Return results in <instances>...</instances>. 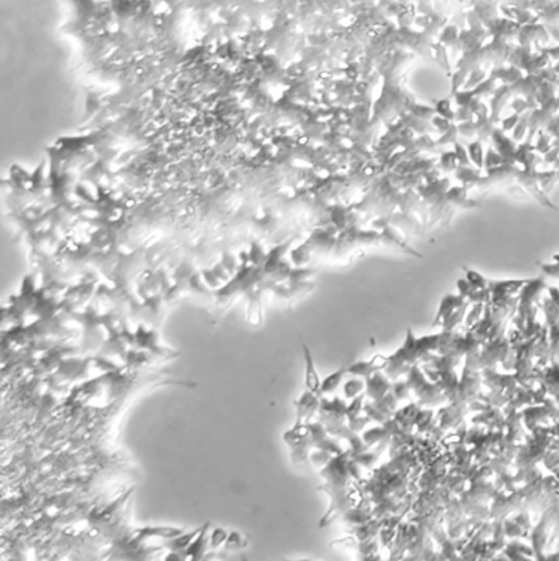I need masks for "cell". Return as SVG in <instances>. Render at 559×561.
I'll list each match as a JSON object with an SVG mask.
<instances>
[{
    "mask_svg": "<svg viewBox=\"0 0 559 561\" xmlns=\"http://www.w3.org/2000/svg\"><path fill=\"white\" fill-rule=\"evenodd\" d=\"M391 388H392V384L389 382V378L382 372H377L371 378L365 379L367 397L371 399V402H376L385 397L388 392H391Z\"/></svg>",
    "mask_w": 559,
    "mask_h": 561,
    "instance_id": "obj_1",
    "label": "cell"
},
{
    "mask_svg": "<svg viewBox=\"0 0 559 561\" xmlns=\"http://www.w3.org/2000/svg\"><path fill=\"white\" fill-rule=\"evenodd\" d=\"M347 373V367H343V369H339L336 372H333L331 375H328L322 382H321V390H319V395H325V394H331L334 391L339 388V385L341 384L344 375Z\"/></svg>",
    "mask_w": 559,
    "mask_h": 561,
    "instance_id": "obj_5",
    "label": "cell"
},
{
    "mask_svg": "<svg viewBox=\"0 0 559 561\" xmlns=\"http://www.w3.org/2000/svg\"><path fill=\"white\" fill-rule=\"evenodd\" d=\"M349 422H347V427L354 432V433H360V432H363V430H365V427L370 424V418L367 416V415H360V416H357V418H352V419H347Z\"/></svg>",
    "mask_w": 559,
    "mask_h": 561,
    "instance_id": "obj_11",
    "label": "cell"
},
{
    "mask_svg": "<svg viewBox=\"0 0 559 561\" xmlns=\"http://www.w3.org/2000/svg\"><path fill=\"white\" fill-rule=\"evenodd\" d=\"M467 281L477 290H485V285H486V279H483L479 273L476 272H471V270H467Z\"/></svg>",
    "mask_w": 559,
    "mask_h": 561,
    "instance_id": "obj_12",
    "label": "cell"
},
{
    "mask_svg": "<svg viewBox=\"0 0 559 561\" xmlns=\"http://www.w3.org/2000/svg\"><path fill=\"white\" fill-rule=\"evenodd\" d=\"M363 411H364V395H358L357 399L351 400V403L347 405V409H346V418H347V419L357 418V416H360V415H361Z\"/></svg>",
    "mask_w": 559,
    "mask_h": 561,
    "instance_id": "obj_8",
    "label": "cell"
},
{
    "mask_svg": "<svg viewBox=\"0 0 559 561\" xmlns=\"http://www.w3.org/2000/svg\"><path fill=\"white\" fill-rule=\"evenodd\" d=\"M365 390V382L363 378H351L344 382L343 385V392H344V399L346 400H354L358 395H361V392Z\"/></svg>",
    "mask_w": 559,
    "mask_h": 561,
    "instance_id": "obj_6",
    "label": "cell"
},
{
    "mask_svg": "<svg viewBox=\"0 0 559 561\" xmlns=\"http://www.w3.org/2000/svg\"><path fill=\"white\" fill-rule=\"evenodd\" d=\"M309 458H310V461H312V464L315 466L316 469L327 467V466L330 464V461L333 460V458H331V454H330V452H327V451H322V449H316V451H313V452L309 455Z\"/></svg>",
    "mask_w": 559,
    "mask_h": 561,
    "instance_id": "obj_9",
    "label": "cell"
},
{
    "mask_svg": "<svg viewBox=\"0 0 559 561\" xmlns=\"http://www.w3.org/2000/svg\"><path fill=\"white\" fill-rule=\"evenodd\" d=\"M410 385L407 381H397L392 384V388H391V392L397 397V400H404V399H409L410 397Z\"/></svg>",
    "mask_w": 559,
    "mask_h": 561,
    "instance_id": "obj_10",
    "label": "cell"
},
{
    "mask_svg": "<svg viewBox=\"0 0 559 561\" xmlns=\"http://www.w3.org/2000/svg\"><path fill=\"white\" fill-rule=\"evenodd\" d=\"M382 369L380 366L371 360V361H357L354 365L347 367V373L352 375V376H357V378H363V379H368L371 378L374 373L380 372Z\"/></svg>",
    "mask_w": 559,
    "mask_h": 561,
    "instance_id": "obj_4",
    "label": "cell"
},
{
    "mask_svg": "<svg viewBox=\"0 0 559 561\" xmlns=\"http://www.w3.org/2000/svg\"><path fill=\"white\" fill-rule=\"evenodd\" d=\"M321 406V402L318 399V394H313L310 391H304L301 394V397L295 402V408H297V418H298V422L303 419V418H310L312 415L315 414L316 409H319Z\"/></svg>",
    "mask_w": 559,
    "mask_h": 561,
    "instance_id": "obj_3",
    "label": "cell"
},
{
    "mask_svg": "<svg viewBox=\"0 0 559 561\" xmlns=\"http://www.w3.org/2000/svg\"><path fill=\"white\" fill-rule=\"evenodd\" d=\"M482 309H483V306H482V303H479V305H476L473 309H471V312L468 314V317L465 318V324H476V322H479V319H480V314H482Z\"/></svg>",
    "mask_w": 559,
    "mask_h": 561,
    "instance_id": "obj_13",
    "label": "cell"
},
{
    "mask_svg": "<svg viewBox=\"0 0 559 561\" xmlns=\"http://www.w3.org/2000/svg\"><path fill=\"white\" fill-rule=\"evenodd\" d=\"M301 345H303V352H304V361H306V370H304V385H306V390L319 395L321 379H319V375L316 373L315 363H313V358H312V352H310V349L307 348V345L304 342H301Z\"/></svg>",
    "mask_w": 559,
    "mask_h": 561,
    "instance_id": "obj_2",
    "label": "cell"
},
{
    "mask_svg": "<svg viewBox=\"0 0 559 561\" xmlns=\"http://www.w3.org/2000/svg\"><path fill=\"white\" fill-rule=\"evenodd\" d=\"M377 460H379V454H376L374 451H367V452L358 454L354 457V461H357L364 469H373Z\"/></svg>",
    "mask_w": 559,
    "mask_h": 561,
    "instance_id": "obj_7",
    "label": "cell"
},
{
    "mask_svg": "<svg viewBox=\"0 0 559 561\" xmlns=\"http://www.w3.org/2000/svg\"><path fill=\"white\" fill-rule=\"evenodd\" d=\"M303 561H306V560H303Z\"/></svg>",
    "mask_w": 559,
    "mask_h": 561,
    "instance_id": "obj_14",
    "label": "cell"
}]
</instances>
